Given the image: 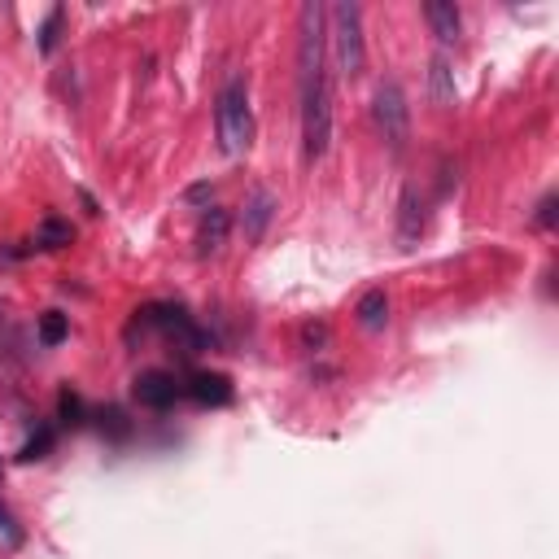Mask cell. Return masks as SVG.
<instances>
[{"label":"cell","instance_id":"cell-2","mask_svg":"<svg viewBox=\"0 0 559 559\" xmlns=\"http://www.w3.org/2000/svg\"><path fill=\"white\" fill-rule=\"evenodd\" d=\"M302 92V145H306V158H324L328 153V140H332V92H328V79L319 83H306Z\"/></svg>","mask_w":559,"mask_h":559},{"label":"cell","instance_id":"cell-21","mask_svg":"<svg viewBox=\"0 0 559 559\" xmlns=\"http://www.w3.org/2000/svg\"><path fill=\"white\" fill-rule=\"evenodd\" d=\"M184 201H193V206H201V201H210V184H193L184 193Z\"/></svg>","mask_w":559,"mask_h":559},{"label":"cell","instance_id":"cell-1","mask_svg":"<svg viewBox=\"0 0 559 559\" xmlns=\"http://www.w3.org/2000/svg\"><path fill=\"white\" fill-rule=\"evenodd\" d=\"M214 127H219V149L223 153H245L254 140V114H249L245 83L232 79L219 92V110H214Z\"/></svg>","mask_w":559,"mask_h":559},{"label":"cell","instance_id":"cell-11","mask_svg":"<svg viewBox=\"0 0 559 559\" xmlns=\"http://www.w3.org/2000/svg\"><path fill=\"white\" fill-rule=\"evenodd\" d=\"M428 83H433V101L442 105V110H450V105H455V70H450V62L442 53H437L433 66H428Z\"/></svg>","mask_w":559,"mask_h":559},{"label":"cell","instance_id":"cell-7","mask_svg":"<svg viewBox=\"0 0 559 559\" xmlns=\"http://www.w3.org/2000/svg\"><path fill=\"white\" fill-rule=\"evenodd\" d=\"M271 214H276V197L267 193V188H254V193H249V201H245V236L249 241H258V236L267 232V223H271Z\"/></svg>","mask_w":559,"mask_h":559},{"label":"cell","instance_id":"cell-6","mask_svg":"<svg viewBox=\"0 0 559 559\" xmlns=\"http://www.w3.org/2000/svg\"><path fill=\"white\" fill-rule=\"evenodd\" d=\"M188 394H193L201 407H228L232 402V380L219 372H197L188 380Z\"/></svg>","mask_w":559,"mask_h":559},{"label":"cell","instance_id":"cell-14","mask_svg":"<svg viewBox=\"0 0 559 559\" xmlns=\"http://www.w3.org/2000/svg\"><path fill=\"white\" fill-rule=\"evenodd\" d=\"M53 428L49 424H40V428H35V433L27 437V442H22V450H18V459L22 463H35V459H44V455H49V450H53Z\"/></svg>","mask_w":559,"mask_h":559},{"label":"cell","instance_id":"cell-19","mask_svg":"<svg viewBox=\"0 0 559 559\" xmlns=\"http://www.w3.org/2000/svg\"><path fill=\"white\" fill-rule=\"evenodd\" d=\"M105 424H110L114 437L127 433V420H123V411H118V407H105V411H101V428H105Z\"/></svg>","mask_w":559,"mask_h":559},{"label":"cell","instance_id":"cell-22","mask_svg":"<svg viewBox=\"0 0 559 559\" xmlns=\"http://www.w3.org/2000/svg\"><path fill=\"white\" fill-rule=\"evenodd\" d=\"M0 525H9V516H5V511H0Z\"/></svg>","mask_w":559,"mask_h":559},{"label":"cell","instance_id":"cell-9","mask_svg":"<svg viewBox=\"0 0 559 559\" xmlns=\"http://www.w3.org/2000/svg\"><path fill=\"white\" fill-rule=\"evenodd\" d=\"M424 18H428V27H433V35L442 44H459V9L450 5V0H428Z\"/></svg>","mask_w":559,"mask_h":559},{"label":"cell","instance_id":"cell-5","mask_svg":"<svg viewBox=\"0 0 559 559\" xmlns=\"http://www.w3.org/2000/svg\"><path fill=\"white\" fill-rule=\"evenodd\" d=\"M132 394L145 402V407L166 411L175 398L184 394V385H175V376H166V372H140V376L132 380Z\"/></svg>","mask_w":559,"mask_h":559},{"label":"cell","instance_id":"cell-16","mask_svg":"<svg viewBox=\"0 0 559 559\" xmlns=\"http://www.w3.org/2000/svg\"><path fill=\"white\" fill-rule=\"evenodd\" d=\"M62 18H66V9H62V5H53V9H49V18H44V27H40V53H53V49H57V35H62Z\"/></svg>","mask_w":559,"mask_h":559},{"label":"cell","instance_id":"cell-20","mask_svg":"<svg viewBox=\"0 0 559 559\" xmlns=\"http://www.w3.org/2000/svg\"><path fill=\"white\" fill-rule=\"evenodd\" d=\"M302 337H306V346H324V341H328V328H324V324H306Z\"/></svg>","mask_w":559,"mask_h":559},{"label":"cell","instance_id":"cell-12","mask_svg":"<svg viewBox=\"0 0 559 559\" xmlns=\"http://www.w3.org/2000/svg\"><path fill=\"white\" fill-rule=\"evenodd\" d=\"M359 324H363L367 332H380V328L389 324V297L380 293V289L363 293V302H359Z\"/></svg>","mask_w":559,"mask_h":559},{"label":"cell","instance_id":"cell-13","mask_svg":"<svg viewBox=\"0 0 559 559\" xmlns=\"http://www.w3.org/2000/svg\"><path fill=\"white\" fill-rule=\"evenodd\" d=\"M70 241H75V228L62 223V219H44L40 232H35V245H40V249H62Z\"/></svg>","mask_w":559,"mask_h":559},{"label":"cell","instance_id":"cell-3","mask_svg":"<svg viewBox=\"0 0 559 559\" xmlns=\"http://www.w3.org/2000/svg\"><path fill=\"white\" fill-rule=\"evenodd\" d=\"M332 44H337V70L346 79L363 75L367 49H363V9L359 5H337L332 9Z\"/></svg>","mask_w":559,"mask_h":559},{"label":"cell","instance_id":"cell-4","mask_svg":"<svg viewBox=\"0 0 559 559\" xmlns=\"http://www.w3.org/2000/svg\"><path fill=\"white\" fill-rule=\"evenodd\" d=\"M372 114H376L380 136H385L389 149L398 153L402 145H407V136H411V105H407V92H402L398 83H380Z\"/></svg>","mask_w":559,"mask_h":559},{"label":"cell","instance_id":"cell-8","mask_svg":"<svg viewBox=\"0 0 559 559\" xmlns=\"http://www.w3.org/2000/svg\"><path fill=\"white\" fill-rule=\"evenodd\" d=\"M420 232H424V197L415 193V188H402V206H398V236H402V245L420 241Z\"/></svg>","mask_w":559,"mask_h":559},{"label":"cell","instance_id":"cell-18","mask_svg":"<svg viewBox=\"0 0 559 559\" xmlns=\"http://www.w3.org/2000/svg\"><path fill=\"white\" fill-rule=\"evenodd\" d=\"M555 206H559V197H555V193H546V197L538 201V214H533V219H538V228H546V232L555 228V219H559Z\"/></svg>","mask_w":559,"mask_h":559},{"label":"cell","instance_id":"cell-15","mask_svg":"<svg viewBox=\"0 0 559 559\" xmlns=\"http://www.w3.org/2000/svg\"><path fill=\"white\" fill-rule=\"evenodd\" d=\"M66 332H70V324H66L62 311H49V315L40 319V341H44V346H62Z\"/></svg>","mask_w":559,"mask_h":559},{"label":"cell","instance_id":"cell-17","mask_svg":"<svg viewBox=\"0 0 559 559\" xmlns=\"http://www.w3.org/2000/svg\"><path fill=\"white\" fill-rule=\"evenodd\" d=\"M57 415H62L66 428H79V424H83V402H79V394L62 389V398H57Z\"/></svg>","mask_w":559,"mask_h":559},{"label":"cell","instance_id":"cell-10","mask_svg":"<svg viewBox=\"0 0 559 559\" xmlns=\"http://www.w3.org/2000/svg\"><path fill=\"white\" fill-rule=\"evenodd\" d=\"M228 228H232V219L223 210H210L206 219H201V228H197V254L206 258V254H219L223 241H228Z\"/></svg>","mask_w":559,"mask_h":559}]
</instances>
